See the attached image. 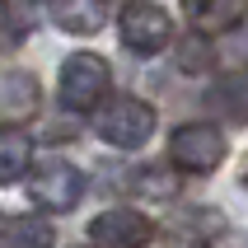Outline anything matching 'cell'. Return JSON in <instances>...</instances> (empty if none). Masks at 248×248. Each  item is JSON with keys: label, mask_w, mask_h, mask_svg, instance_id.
<instances>
[{"label": "cell", "mask_w": 248, "mask_h": 248, "mask_svg": "<svg viewBox=\"0 0 248 248\" xmlns=\"http://www.w3.org/2000/svg\"><path fill=\"white\" fill-rule=\"evenodd\" d=\"M117 33H122V42L131 47V52L140 56H155L159 47H169V14L159 10V5H150V0H131L122 14H117Z\"/></svg>", "instance_id": "5"}, {"label": "cell", "mask_w": 248, "mask_h": 248, "mask_svg": "<svg viewBox=\"0 0 248 248\" xmlns=\"http://www.w3.org/2000/svg\"><path fill=\"white\" fill-rule=\"evenodd\" d=\"M38 112V80L28 70H0V117L24 122Z\"/></svg>", "instance_id": "8"}, {"label": "cell", "mask_w": 248, "mask_h": 248, "mask_svg": "<svg viewBox=\"0 0 248 248\" xmlns=\"http://www.w3.org/2000/svg\"><path fill=\"white\" fill-rule=\"evenodd\" d=\"M28 192L47 211H70V206H80V197H84V173L70 159H42L33 183H28Z\"/></svg>", "instance_id": "3"}, {"label": "cell", "mask_w": 248, "mask_h": 248, "mask_svg": "<svg viewBox=\"0 0 248 248\" xmlns=\"http://www.w3.org/2000/svg\"><path fill=\"white\" fill-rule=\"evenodd\" d=\"M108 94V61L94 52H75L61 66V103L66 108H94Z\"/></svg>", "instance_id": "4"}, {"label": "cell", "mask_w": 248, "mask_h": 248, "mask_svg": "<svg viewBox=\"0 0 248 248\" xmlns=\"http://www.w3.org/2000/svg\"><path fill=\"white\" fill-rule=\"evenodd\" d=\"M183 14L197 33H225L248 14V0H183Z\"/></svg>", "instance_id": "7"}, {"label": "cell", "mask_w": 248, "mask_h": 248, "mask_svg": "<svg viewBox=\"0 0 248 248\" xmlns=\"http://www.w3.org/2000/svg\"><path fill=\"white\" fill-rule=\"evenodd\" d=\"M94 131L108 140V145L131 150V145H140V140L155 131V108L140 103V98H112V103L94 108Z\"/></svg>", "instance_id": "1"}, {"label": "cell", "mask_w": 248, "mask_h": 248, "mask_svg": "<svg viewBox=\"0 0 248 248\" xmlns=\"http://www.w3.org/2000/svg\"><path fill=\"white\" fill-rule=\"evenodd\" d=\"M33 33V14L19 0H0V52H10Z\"/></svg>", "instance_id": "13"}, {"label": "cell", "mask_w": 248, "mask_h": 248, "mask_svg": "<svg viewBox=\"0 0 248 248\" xmlns=\"http://www.w3.org/2000/svg\"><path fill=\"white\" fill-rule=\"evenodd\" d=\"M0 248H52V220H42V216H14L5 225Z\"/></svg>", "instance_id": "11"}, {"label": "cell", "mask_w": 248, "mask_h": 248, "mask_svg": "<svg viewBox=\"0 0 248 248\" xmlns=\"http://www.w3.org/2000/svg\"><path fill=\"white\" fill-rule=\"evenodd\" d=\"M28 159H33V140L14 126H0V183L5 187L28 173Z\"/></svg>", "instance_id": "10"}, {"label": "cell", "mask_w": 248, "mask_h": 248, "mask_svg": "<svg viewBox=\"0 0 248 248\" xmlns=\"http://www.w3.org/2000/svg\"><path fill=\"white\" fill-rule=\"evenodd\" d=\"M5 225H10V220H5V216H0V239H5Z\"/></svg>", "instance_id": "14"}, {"label": "cell", "mask_w": 248, "mask_h": 248, "mask_svg": "<svg viewBox=\"0 0 248 248\" xmlns=\"http://www.w3.org/2000/svg\"><path fill=\"white\" fill-rule=\"evenodd\" d=\"M52 19L61 28H70V33H89V28H98L103 10H98L94 0H56V5H52Z\"/></svg>", "instance_id": "12"}, {"label": "cell", "mask_w": 248, "mask_h": 248, "mask_svg": "<svg viewBox=\"0 0 248 248\" xmlns=\"http://www.w3.org/2000/svg\"><path fill=\"white\" fill-rule=\"evenodd\" d=\"M206 103L220 112V117H230L234 126H244L248 122V70H234V75L216 80L211 94H206Z\"/></svg>", "instance_id": "9"}, {"label": "cell", "mask_w": 248, "mask_h": 248, "mask_svg": "<svg viewBox=\"0 0 248 248\" xmlns=\"http://www.w3.org/2000/svg\"><path fill=\"white\" fill-rule=\"evenodd\" d=\"M169 155H173V164L187 169V173H211V169L225 159V131L211 126V122H187V126L173 131Z\"/></svg>", "instance_id": "2"}, {"label": "cell", "mask_w": 248, "mask_h": 248, "mask_svg": "<svg viewBox=\"0 0 248 248\" xmlns=\"http://www.w3.org/2000/svg\"><path fill=\"white\" fill-rule=\"evenodd\" d=\"M155 234V225L140 211H103L89 225V244L94 248H145Z\"/></svg>", "instance_id": "6"}]
</instances>
